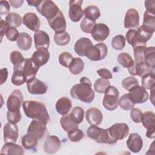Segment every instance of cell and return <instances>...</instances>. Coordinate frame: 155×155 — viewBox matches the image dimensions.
Masks as SVG:
<instances>
[{
	"instance_id": "cell-36",
	"label": "cell",
	"mask_w": 155,
	"mask_h": 155,
	"mask_svg": "<svg viewBox=\"0 0 155 155\" xmlns=\"http://www.w3.org/2000/svg\"><path fill=\"white\" fill-rule=\"evenodd\" d=\"M143 60L151 67L155 65V48L154 47H146L143 51Z\"/></svg>"
},
{
	"instance_id": "cell-25",
	"label": "cell",
	"mask_w": 155,
	"mask_h": 155,
	"mask_svg": "<svg viewBox=\"0 0 155 155\" xmlns=\"http://www.w3.org/2000/svg\"><path fill=\"white\" fill-rule=\"evenodd\" d=\"M1 154L22 155L24 154V150L21 146L14 142H7L2 147Z\"/></svg>"
},
{
	"instance_id": "cell-47",
	"label": "cell",
	"mask_w": 155,
	"mask_h": 155,
	"mask_svg": "<svg viewBox=\"0 0 155 155\" xmlns=\"http://www.w3.org/2000/svg\"><path fill=\"white\" fill-rule=\"evenodd\" d=\"M122 85L124 88L127 91H129L134 87L138 86L139 81L134 76H129L122 80Z\"/></svg>"
},
{
	"instance_id": "cell-17",
	"label": "cell",
	"mask_w": 155,
	"mask_h": 155,
	"mask_svg": "<svg viewBox=\"0 0 155 155\" xmlns=\"http://www.w3.org/2000/svg\"><path fill=\"white\" fill-rule=\"evenodd\" d=\"M110 34L108 27L103 23L96 24L91 32L93 38L97 42H103L105 41Z\"/></svg>"
},
{
	"instance_id": "cell-63",
	"label": "cell",
	"mask_w": 155,
	"mask_h": 155,
	"mask_svg": "<svg viewBox=\"0 0 155 155\" xmlns=\"http://www.w3.org/2000/svg\"><path fill=\"white\" fill-rule=\"evenodd\" d=\"M154 89H155V86L152 87L151 89H150V91H151V95L150 96V99H151V102L153 104H154Z\"/></svg>"
},
{
	"instance_id": "cell-6",
	"label": "cell",
	"mask_w": 155,
	"mask_h": 155,
	"mask_svg": "<svg viewBox=\"0 0 155 155\" xmlns=\"http://www.w3.org/2000/svg\"><path fill=\"white\" fill-rule=\"evenodd\" d=\"M36 8L38 12L44 16L47 21L54 18L60 11V9L55 3L50 0L41 1Z\"/></svg>"
},
{
	"instance_id": "cell-35",
	"label": "cell",
	"mask_w": 155,
	"mask_h": 155,
	"mask_svg": "<svg viewBox=\"0 0 155 155\" xmlns=\"http://www.w3.org/2000/svg\"><path fill=\"white\" fill-rule=\"evenodd\" d=\"M84 15L85 18L95 21L101 16V12L99 8L95 5H88L85 8L84 10Z\"/></svg>"
},
{
	"instance_id": "cell-29",
	"label": "cell",
	"mask_w": 155,
	"mask_h": 155,
	"mask_svg": "<svg viewBox=\"0 0 155 155\" xmlns=\"http://www.w3.org/2000/svg\"><path fill=\"white\" fill-rule=\"evenodd\" d=\"M16 44L18 48L22 50H29L32 44V39L31 36L25 32L19 33L18 38L16 41Z\"/></svg>"
},
{
	"instance_id": "cell-54",
	"label": "cell",
	"mask_w": 155,
	"mask_h": 155,
	"mask_svg": "<svg viewBox=\"0 0 155 155\" xmlns=\"http://www.w3.org/2000/svg\"><path fill=\"white\" fill-rule=\"evenodd\" d=\"M19 35V33L18 30L14 27H10L9 29L7 30V33H5L6 38L11 41H17Z\"/></svg>"
},
{
	"instance_id": "cell-10",
	"label": "cell",
	"mask_w": 155,
	"mask_h": 155,
	"mask_svg": "<svg viewBox=\"0 0 155 155\" xmlns=\"http://www.w3.org/2000/svg\"><path fill=\"white\" fill-rule=\"evenodd\" d=\"M128 96L134 104H143L147 102L149 98V95L146 89L139 85L130 90Z\"/></svg>"
},
{
	"instance_id": "cell-45",
	"label": "cell",
	"mask_w": 155,
	"mask_h": 155,
	"mask_svg": "<svg viewBox=\"0 0 155 155\" xmlns=\"http://www.w3.org/2000/svg\"><path fill=\"white\" fill-rule=\"evenodd\" d=\"M119 105L120 107L126 111H128L134 108L135 104H134L128 97V93L122 95L119 99Z\"/></svg>"
},
{
	"instance_id": "cell-31",
	"label": "cell",
	"mask_w": 155,
	"mask_h": 155,
	"mask_svg": "<svg viewBox=\"0 0 155 155\" xmlns=\"http://www.w3.org/2000/svg\"><path fill=\"white\" fill-rule=\"evenodd\" d=\"M10 59L13 65V71L22 70L25 62V58L21 52L16 50L12 51L10 54Z\"/></svg>"
},
{
	"instance_id": "cell-49",
	"label": "cell",
	"mask_w": 155,
	"mask_h": 155,
	"mask_svg": "<svg viewBox=\"0 0 155 155\" xmlns=\"http://www.w3.org/2000/svg\"><path fill=\"white\" fill-rule=\"evenodd\" d=\"M68 137L71 142H76L81 140L84 137V133L78 128H74L67 133Z\"/></svg>"
},
{
	"instance_id": "cell-11",
	"label": "cell",
	"mask_w": 155,
	"mask_h": 155,
	"mask_svg": "<svg viewBox=\"0 0 155 155\" xmlns=\"http://www.w3.org/2000/svg\"><path fill=\"white\" fill-rule=\"evenodd\" d=\"M82 0H70L69 1L68 15L70 20L76 22L79 21L84 15V11L82 8Z\"/></svg>"
},
{
	"instance_id": "cell-4",
	"label": "cell",
	"mask_w": 155,
	"mask_h": 155,
	"mask_svg": "<svg viewBox=\"0 0 155 155\" xmlns=\"http://www.w3.org/2000/svg\"><path fill=\"white\" fill-rule=\"evenodd\" d=\"M87 134L88 137L99 143L114 144L117 142V140L110 137L108 129H103L96 125H91L88 128Z\"/></svg>"
},
{
	"instance_id": "cell-8",
	"label": "cell",
	"mask_w": 155,
	"mask_h": 155,
	"mask_svg": "<svg viewBox=\"0 0 155 155\" xmlns=\"http://www.w3.org/2000/svg\"><path fill=\"white\" fill-rule=\"evenodd\" d=\"M23 95L21 90H15L9 95L6 105L10 111H20V108L23 104Z\"/></svg>"
},
{
	"instance_id": "cell-39",
	"label": "cell",
	"mask_w": 155,
	"mask_h": 155,
	"mask_svg": "<svg viewBox=\"0 0 155 155\" xmlns=\"http://www.w3.org/2000/svg\"><path fill=\"white\" fill-rule=\"evenodd\" d=\"M5 21L10 27L16 28L22 24V19L21 16L16 13H10L5 17Z\"/></svg>"
},
{
	"instance_id": "cell-55",
	"label": "cell",
	"mask_w": 155,
	"mask_h": 155,
	"mask_svg": "<svg viewBox=\"0 0 155 155\" xmlns=\"http://www.w3.org/2000/svg\"><path fill=\"white\" fill-rule=\"evenodd\" d=\"M10 10V6L9 2L7 1H0V14L1 15H4L9 14Z\"/></svg>"
},
{
	"instance_id": "cell-61",
	"label": "cell",
	"mask_w": 155,
	"mask_h": 155,
	"mask_svg": "<svg viewBox=\"0 0 155 155\" xmlns=\"http://www.w3.org/2000/svg\"><path fill=\"white\" fill-rule=\"evenodd\" d=\"M155 128L148 129L146 132V136L149 139H154L155 137Z\"/></svg>"
},
{
	"instance_id": "cell-20",
	"label": "cell",
	"mask_w": 155,
	"mask_h": 155,
	"mask_svg": "<svg viewBox=\"0 0 155 155\" xmlns=\"http://www.w3.org/2000/svg\"><path fill=\"white\" fill-rule=\"evenodd\" d=\"M45 126L46 125L42 122L33 119L28 127L27 133L36 136L38 139H41L45 134L47 130Z\"/></svg>"
},
{
	"instance_id": "cell-23",
	"label": "cell",
	"mask_w": 155,
	"mask_h": 155,
	"mask_svg": "<svg viewBox=\"0 0 155 155\" xmlns=\"http://www.w3.org/2000/svg\"><path fill=\"white\" fill-rule=\"evenodd\" d=\"M85 117L88 122L91 125H99L103 120V115L99 108H90L86 111Z\"/></svg>"
},
{
	"instance_id": "cell-38",
	"label": "cell",
	"mask_w": 155,
	"mask_h": 155,
	"mask_svg": "<svg viewBox=\"0 0 155 155\" xmlns=\"http://www.w3.org/2000/svg\"><path fill=\"white\" fill-rule=\"evenodd\" d=\"M60 124L63 130L67 133L74 128H78V125L73 122L68 114L64 115L61 117L60 119Z\"/></svg>"
},
{
	"instance_id": "cell-15",
	"label": "cell",
	"mask_w": 155,
	"mask_h": 155,
	"mask_svg": "<svg viewBox=\"0 0 155 155\" xmlns=\"http://www.w3.org/2000/svg\"><path fill=\"white\" fill-rule=\"evenodd\" d=\"M30 59L33 64L39 68L47 63L50 59V53L47 48H41L33 52Z\"/></svg>"
},
{
	"instance_id": "cell-53",
	"label": "cell",
	"mask_w": 155,
	"mask_h": 155,
	"mask_svg": "<svg viewBox=\"0 0 155 155\" xmlns=\"http://www.w3.org/2000/svg\"><path fill=\"white\" fill-rule=\"evenodd\" d=\"M142 112L139 108H132L130 116L132 120L135 123H140L141 122L142 117Z\"/></svg>"
},
{
	"instance_id": "cell-51",
	"label": "cell",
	"mask_w": 155,
	"mask_h": 155,
	"mask_svg": "<svg viewBox=\"0 0 155 155\" xmlns=\"http://www.w3.org/2000/svg\"><path fill=\"white\" fill-rule=\"evenodd\" d=\"M147 47L145 45H139L134 47V56L136 62H144L143 60V51Z\"/></svg>"
},
{
	"instance_id": "cell-18",
	"label": "cell",
	"mask_w": 155,
	"mask_h": 155,
	"mask_svg": "<svg viewBox=\"0 0 155 155\" xmlns=\"http://www.w3.org/2000/svg\"><path fill=\"white\" fill-rule=\"evenodd\" d=\"M47 21L50 27L55 31V33H62L65 31L66 21L65 17L61 10L54 18Z\"/></svg>"
},
{
	"instance_id": "cell-60",
	"label": "cell",
	"mask_w": 155,
	"mask_h": 155,
	"mask_svg": "<svg viewBox=\"0 0 155 155\" xmlns=\"http://www.w3.org/2000/svg\"><path fill=\"white\" fill-rule=\"evenodd\" d=\"M10 4L14 8H19L20 7L24 2V1H10Z\"/></svg>"
},
{
	"instance_id": "cell-1",
	"label": "cell",
	"mask_w": 155,
	"mask_h": 155,
	"mask_svg": "<svg viewBox=\"0 0 155 155\" xmlns=\"http://www.w3.org/2000/svg\"><path fill=\"white\" fill-rule=\"evenodd\" d=\"M22 108L27 117L38 120L45 125L50 121V116L46 107L43 103L36 101H25L23 102Z\"/></svg>"
},
{
	"instance_id": "cell-14",
	"label": "cell",
	"mask_w": 155,
	"mask_h": 155,
	"mask_svg": "<svg viewBox=\"0 0 155 155\" xmlns=\"http://www.w3.org/2000/svg\"><path fill=\"white\" fill-rule=\"evenodd\" d=\"M128 70L130 74L142 78L145 75L154 71V67H151L145 62H134L133 65L128 68Z\"/></svg>"
},
{
	"instance_id": "cell-48",
	"label": "cell",
	"mask_w": 155,
	"mask_h": 155,
	"mask_svg": "<svg viewBox=\"0 0 155 155\" xmlns=\"http://www.w3.org/2000/svg\"><path fill=\"white\" fill-rule=\"evenodd\" d=\"M96 24V21H91L86 18H84L81 22L80 27L82 31L86 33H91Z\"/></svg>"
},
{
	"instance_id": "cell-21",
	"label": "cell",
	"mask_w": 155,
	"mask_h": 155,
	"mask_svg": "<svg viewBox=\"0 0 155 155\" xmlns=\"http://www.w3.org/2000/svg\"><path fill=\"white\" fill-rule=\"evenodd\" d=\"M61 148V140L54 135L48 136L44 143V150L48 154L56 153Z\"/></svg>"
},
{
	"instance_id": "cell-3",
	"label": "cell",
	"mask_w": 155,
	"mask_h": 155,
	"mask_svg": "<svg viewBox=\"0 0 155 155\" xmlns=\"http://www.w3.org/2000/svg\"><path fill=\"white\" fill-rule=\"evenodd\" d=\"M153 35L145 31L140 26L137 30H129L126 33V39L134 48L139 45L146 46V42L152 37Z\"/></svg>"
},
{
	"instance_id": "cell-59",
	"label": "cell",
	"mask_w": 155,
	"mask_h": 155,
	"mask_svg": "<svg viewBox=\"0 0 155 155\" xmlns=\"http://www.w3.org/2000/svg\"><path fill=\"white\" fill-rule=\"evenodd\" d=\"M1 75V85H2L7 79L8 78V71L6 68H1L0 70Z\"/></svg>"
},
{
	"instance_id": "cell-58",
	"label": "cell",
	"mask_w": 155,
	"mask_h": 155,
	"mask_svg": "<svg viewBox=\"0 0 155 155\" xmlns=\"http://www.w3.org/2000/svg\"><path fill=\"white\" fill-rule=\"evenodd\" d=\"M10 27L8 24V23L1 19V41L2 39V38L4 35L7 33V30L9 29Z\"/></svg>"
},
{
	"instance_id": "cell-26",
	"label": "cell",
	"mask_w": 155,
	"mask_h": 155,
	"mask_svg": "<svg viewBox=\"0 0 155 155\" xmlns=\"http://www.w3.org/2000/svg\"><path fill=\"white\" fill-rule=\"evenodd\" d=\"M91 45H93V43L88 38H81L74 44V51L80 56H85L87 50Z\"/></svg>"
},
{
	"instance_id": "cell-22",
	"label": "cell",
	"mask_w": 155,
	"mask_h": 155,
	"mask_svg": "<svg viewBox=\"0 0 155 155\" xmlns=\"http://www.w3.org/2000/svg\"><path fill=\"white\" fill-rule=\"evenodd\" d=\"M127 146L129 150L133 153L139 152L143 146V141L140 136L137 133H131L127 140Z\"/></svg>"
},
{
	"instance_id": "cell-19",
	"label": "cell",
	"mask_w": 155,
	"mask_h": 155,
	"mask_svg": "<svg viewBox=\"0 0 155 155\" xmlns=\"http://www.w3.org/2000/svg\"><path fill=\"white\" fill-rule=\"evenodd\" d=\"M23 24L30 30L37 31L39 30L41 21L36 13L28 12L25 13L22 18Z\"/></svg>"
},
{
	"instance_id": "cell-9",
	"label": "cell",
	"mask_w": 155,
	"mask_h": 155,
	"mask_svg": "<svg viewBox=\"0 0 155 155\" xmlns=\"http://www.w3.org/2000/svg\"><path fill=\"white\" fill-rule=\"evenodd\" d=\"M110 137L116 140H122L129 133V127L125 123H116L107 128Z\"/></svg>"
},
{
	"instance_id": "cell-50",
	"label": "cell",
	"mask_w": 155,
	"mask_h": 155,
	"mask_svg": "<svg viewBox=\"0 0 155 155\" xmlns=\"http://www.w3.org/2000/svg\"><path fill=\"white\" fill-rule=\"evenodd\" d=\"M73 56L68 52L64 51L61 53L59 56V62L61 65L66 68H68L72 60Z\"/></svg>"
},
{
	"instance_id": "cell-30",
	"label": "cell",
	"mask_w": 155,
	"mask_h": 155,
	"mask_svg": "<svg viewBox=\"0 0 155 155\" xmlns=\"http://www.w3.org/2000/svg\"><path fill=\"white\" fill-rule=\"evenodd\" d=\"M39 70L38 68L32 62L31 59L26 58L25 59V62L24 64V67L22 68V71L24 73L27 81L31 78H35L37 72Z\"/></svg>"
},
{
	"instance_id": "cell-43",
	"label": "cell",
	"mask_w": 155,
	"mask_h": 155,
	"mask_svg": "<svg viewBox=\"0 0 155 155\" xmlns=\"http://www.w3.org/2000/svg\"><path fill=\"white\" fill-rule=\"evenodd\" d=\"M154 71L147 74L142 78V86L145 89L150 90L155 86V74Z\"/></svg>"
},
{
	"instance_id": "cell-41",
	"label": "cell",
	"mask_w": 155,
	"mask_h": 155,
	"mask_svg": "<svg viewBox=\"0 0 155 155\" xmlns=\"http://www.w3.org/2000/svg\"><path fill=\"white\" fill-rule=\"evenodd\" d=\"M117 61L120 65L127 68L131 67L134 63V61L131 56L125 52H122L118 55Z\"/></svg>"
},
{
	"instance_id": "cell-16",
	"label": "cell",
	"mask_w": 155,
	"mask_h": 155,
	"mask_svg": "<svg viewBox=\"0 0 155 155\" xmlns=\"http://www.w3.org/2000/svg\"><path fill=\"white\" fill-rule=\"evenodd\" d=\"M3 132L4 140L5 143H15L17 141L19 136V131L18 127L16 124L10 122L6 123L4 126Z\"/></svg>"
},
{
	"instance_id": "cell-34",
	"label": "cell",
	"mask_w": 155,
	"mask_h": 155,
	"mask_svg": "<svg viewBox=\"0 0 155 155\" xmlns=\"http://www.w3.org/2000/svg\"><path fill=\"white\" fill-rule=\"evenodd\" d=\"M84 63L79 58H73L68 68L71 73L74 75L80 74L84 70Z\"/></svg>"
},
{
	"instance_id": "cell-5",
	"label": "cell",
	"mask_w": 155,
	"mask_h": 155,
	"mask_svg": "<svg viewBox=\"0 0 155 155\" xmlns=\"http://www.w3.org/2000/svg\"><path fill=\"white\" fill-rule=\"evenodd\" d=\"M119 92L114 86L110 85L104 92V97L102 101L103 106L109 111L116 110L119 105Z\"/></svg>"
},
{
	"instance_id": "cell-32",
	"label": "cell",
	"mask_w": 155,
	"mask_h": 155,
	"mask_svg": "<svg viewBox=\"0 0 155 155\" xmlns=\"http://www.w3.org/2000/svg\"><path fill=\"white\" fill-rule=\"evenodd\" d=\"M38 139L36 136L27 133L22 137L21 142L22 147L25 149L33 150L38 144Z\"/></svg>"
},
{
	"instance_id": "cell-46",
	"label": "cell",
	"mask_w": 155,
	"mask_h": 155,
	"mask_svg": "<svg viewBox=\"0 0 155 155\" xmlns=\"http://www.w3.org/2000/svg\"><path fill=\"white\" fill-rule=\"evenodd\" d=\"M113 48L117 50H122L125 45V38L122 35H118L114 36L111 41Z\"/></svg>"
},
{
	"instance_id": "cell-56",
	"label": "cell",
	"mask_w": 155,
	"mask_h": 155,
	"mask_svg": "<svg viewBox=\"0 0 155 155\" xmlns=\"http://www.w3.org/2000/svg\"><path fill=\"white\" fill-rule=\"evenodd\" d=\"M97 74L101 77V78L105 79H112L113 76L110 70L107 68H101L97 70Z\"/></svg>"
},
{
	"instance_id": "cell-7",
	"label": "cell",
	"mask_w": 155,
	"mask_h": 155,
	"mask_svg": "<svg viewBox=\"0 0 155 155\" xmlns=\"http://www.w3.org/2000/svg\"><path fill=\"white\" fill-rule=\"evenodd\" d=\"M108 48L104 43H99L90 46L86 51L85 56L93 61H99L107 55Z\"/></svg>"
},
{
	"instance_id": "cell-44",
	"label": "cell",
	"mask_w": 155,
	"mask_h": 155,
	"mask_svg": "<svg viewBox=\"0 0 155 155\" xmlns=\"http://www.w3.org/2000/svg\"><path fill=\"white\" fill-rule=\"evenodd\" d=\"M110 85V83L108 79L99 78L95 81L93 87L94 90L98 93H104L107 88Z\"/></svg>"
},
{
	"instance_id": "cell-33",
	"label": "cell",
	"mask_w": 155,
	"mask_h": 155,
	"mask_svg": "<svg viewBox=\"0 0 155 155\" xmlns=\"http://www.w3.org/2000/svg\"><path fill=\"white\" fill-rule=\"evenodd\" d=\"M141 122L143 126L147 129L155 128V114L150 111H145L142 114Z\"/></svg>"
},
{
	"instance_id": "cell-13",
	"label": "cell",
	"mask_w": 155,
	"mask_h": 155,
	"mask_svg": "<svg viewBox=\"0 0 155 155\" xmlns=\"http://www.w3.org/2000/svg\"><path fill=\"white\" fill-rule=\"evenodd\" d=\"M139 26V15L135 8H129L124 18V27L130 30H135Z\"/></svg>"
},
{
	"instance_id": "cell-2",
	"label": "cell",
	"mask_w": 155,
	"mask_h": 155,
	"mask_svg": "<svg viewBox=\"0 0 155 155\" xmlns=\"http://www.w3.org/2000/svg\"><path fill=\"white\" fill-rule=\"evenodd\" d=\"M70 95L73 98L84 103H91L94 98L95 94L91 88L90 80L86 77L81 78L80 84H75L71 88Z\"/></svg>"
},
{
	"instance_id": "cell-24",
	"label": "cell",
	"mask_w": 155,
	"mask_h": 155,
	"mask_svg": "<svg viewBox=\"0 0 155 155\" xmlns=\"http://www.w3.org/2000/svg\"><path fill=\"white\" fill-rule=\"evenodd\" d=\"M35 47L36 49L41 48H48L50 46V37L43 30H38L34 34Z\"/></svg>"
},
{
	"instance_id": "cell-12",
	"label": "cell",
	"mask_w": 155,
	"mask_h": 155,
	"mask_svg": "<svg viewBox=\"0 0 155 155\" xmlns=\"http://www.w3.org/2000/svg\"><path fill=\"white\" fill-rule=\"evenodd\" d=\"M27 87L31 94H44L47 91V85L41 80L33 78L27 81Z\"/></svg>"
},
{
	"instance_id": "cell-57",
	"label": "cell",
	"mask_w": 155,
	"mask_h": 155,
	"mask_svg": "<svg viewBox=\"0 0 155 155\" xmlns=\"http://www.w3.org/2000/svg\"><path fill=\"white\" fill-rule=\"evenodd\" d=\"M145 7L146 8V11L148 13L154 15V10H155V1L154 0L152 1H145L144 2Z\"/></svg>"
},
{
	"instance_id": "cell-27",
	"label": "cell",
	"mask_w": 155,
	"mask_h": 155,
	"mask_svg": "<svg viewBox=\"0 0 155 155\" xmlns=\"http://www.w3.org/2000/svg\"><path fill=\"white\" fill-rule=\"evenodd\" d=\"M71 106V101L68 97H62L57 101L55 107L57 112L64 116L68 113Z\"/></svg>"
},
{
	"instance_id": "cell-62",
	"label": "cell",
	"mask_w": 155,
	"mask_h": 155,
	"mask_svg": "<svg viewBox=\"0 0 155 155\" xmlns=\"http://www.w3.org/2000/svg\"><path fill=\"white\" fill-rule=\"evenodd\" d=\"M41 1H39V0H34V1H27V2L28 3V5L30 6H35V7H37L39 3L41 2Z\"/></svg>"
},
{
	"instance_id": "cell-52",
	"label": "cell",
	"mask_w": 155,
	"mask_h": 155,
	"mask_svg": "<svg viewBox=\"0 0 155 155\" xmlns=\"http://www.w3.org/2000/svg\"><path fill=\"white\" fill-rule=\"evenodd\" d=\"M7 119L8 122L16 124L21 119V114L20 111H10L7 112Z\"/></svg>"
},
{
	"instance_id": "cell-28",
	"label": "cell",
	"mask_w": 155,
	"mask_h": 155,
	"mask_svg": "<svg viewBox=\"0 0 155 155\" xmlns=\"http://www.w3.org/2000/svg\"><path fill=\"white\" fill-rule=\"evenodd\" d=\"M142 28L149 33L153 34L155 30V16L154 15L145 11L143 15Z\"/></svg>"
},
{
	"instance_id": "cell-40",
	"label": "cell",
	"mask_w": 155,
	"mask_h": 155,
	"mask_svg": "<svg viewBox=\"0 0 155 155\" xmlns=\"http://www.w3.org/2000/svg\"><path fill=\"white\" fill-rule=\"evenodd\" d=\"M11 81L12 84L16 86H19L27 82V79L22 70H18L13 71Z\"/></svg>"
},
{
	"instance_id": "cell-42",
	"label": "cell",
	"mask_w": 155,
	"mask_h": 155,
	"mask_svg": "<svg viewBox=\"0 0 155 155\" xmlns=\"http://www.w3.org/2000/svg\"><path fill=\"white\" fill-rule=\"evenodd\" d=\"M54 41L57 45L64 46L70 42V36L66 31L62 33H55L54 35Z\"/></svg>"
},
{
	"instance_id": "cell-37",
	"label": "cell",
	"mask_w": 155,
	"mask_h": 155,
	"mask_svg": "<svg viewBox=\"0 0 155 155\" xmlns=\"http://www.w3.org/2000/svg\"><path fill=\"white\" fill-rule=\"evenodd\" d=\"M69 115L73 122L76 124L79 125L83 121L84 117V110L81 107L76 106L72 109Z\"/></svg>"
}]
</instances>
